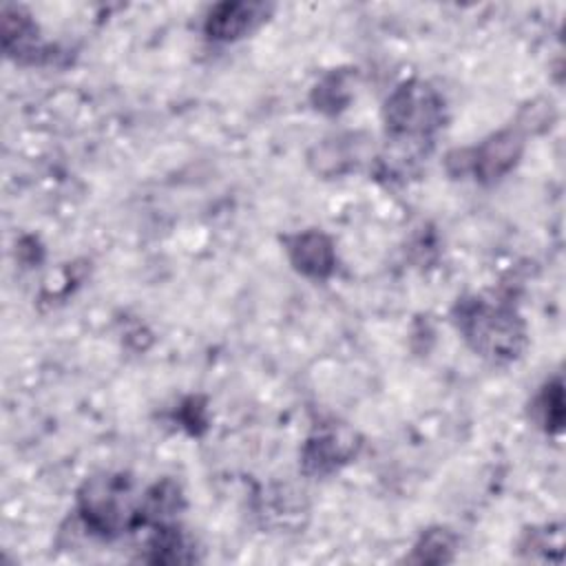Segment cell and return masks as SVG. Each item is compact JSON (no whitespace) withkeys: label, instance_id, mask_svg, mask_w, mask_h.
<instances>
[{"label":"cell","instance_id":"obj_7","mask_svg":"<svg viewBox=\"0 0 566 566\" xmlns=\"http://www.w3.org/2000/svg\"><path fill=\"white\" fill-rule=\"evenodd\" d=\"M356 453V442L349 431L327 429L312 436L303 447V469L312 475H325L338 469Z\"/></svg>","mask_w":566,"mask_h":566},{"label":"cell","instance_id":"obj_8","mask_svg":"<svg viewBox=\"0 0 566 566\" xmlns=\"http://www.w3.org/2000/svg\"><path fill=\"white\" fill-rule=\"evenodd\" d=\"M2 44L4 51L20 62H35L44 51L40 49L38 24L31 15L15 4H4L2 9Z\"/></svg>","mask_w":566,"mask_h":566},{"label":"cell","instance_id":"obj_9","mask_svg":"<svg viewBox=\"0 0 566 566\" xmlns=\"http://www.w3.org/2000/svg\"><path fill=\"white\" fill-rule=\"evenodd\" d=\"M358 137L360 135L349 133V135L325 139L312 150L310 164L321 175H343L356 168V164L365 155V142H358Z\"/></svg>","mask_w":566,"mask_h":566},{"label":"cell","instance_id":"obj_12","mask_svg":"<svg viewBox=\"0 0 566 566\" xmlns=\"http://www.w3.org/2000/svg\"><path fill=\"white\" fill-rule=\"evenodd\" d=\"M453 548L455 537L447 528H431L418 539L413 553L407 559L416 564H442L453 559Z\"/></svg>","mask_w":566,"mask_h":566},{"label":"cell","instance_id":"obj_3","mask_svg":"<svg viewBox=\"0 0 566 566\" xmlns=\"http://www.w3.org/2000/svg\"><path fill=\"white\" fill-rule=\"evenodd\" d=\"M385 126L394 144L424 148L429 137L442 126L444 102L427 82H402L385 102Z\"/></svg>","mask_w":566,"mask_h":566},{"label":"cell","instance_id":"obj_6","mask_svg":"<svg viewBox=\"0 0 566 566\" xmlns=\"http://www.w3.org/2000/svg\"><path fill=\"white\" fill-rule=\"evenodd\" d=\"M270 13L261 2H219L206 18V33L212 40L232 42L256 29Z\"/></svg>","mask_w":566,"mask_h":566},{"label":"cell","instance_id":"obj_2","mask_svg":"<svg viewBox=\"0 0 566 566\" xmlns=\"http://www.w3.org/2000/svg\"><path fill=\"white\" fill-rule=\"evenodd\" d=\"M77 513L91 533L113 539L142 524V493L126 473H99L80 486Z\"/></svg>","mask_w":566,"mask_h":566},{"label":"cell","instance_id":"obj_13","mask_svg":"<svg viewBox=\"0 0 566 566\" xmlns=\"http://www.w3.org/2000/svg\"><path fill=\"white\" fill-rule=\"evenodd\" d=\"M352 93H349V82L347 73H329L325 75L312 93V102L318 111L323 113H338L340 108L347 106Z\"/></svg>","mask_w":566,"mask_h":566},{"label":"cell","instance_id":"obj_4","mask_svg":"<svg viewBox=\"0 0 566 566\" xmlns=\"http://www.w3.org/2000/svg\"><path fill=\"white\" fill-rule=\"evenodd\" d=\"M522 150L524 133L520 130V126L497 130L480 146L469 148V172H473L478 181L493 184L517 164Z\"/></svg>","mask_w":566,"mask_h":566},{"label":"cell","instance_id":"obj_10","mask_svg":"<svg viewBox=\"0 0 566 566\" xmlns=\"http://www.w3.org/2000/svg\"><path fill=\"white\" fill-rule=\"evenodd\" d=\"M181 489L172 480L155 482L142 495V524H168L181 509Z\"/></svg>","mask_w":566,"mask_h":566},{"label":"cell","instance_id":"obj_5","mask_svg":"<svg viewBox=\"0 0 566 566\" xmlns=\"http://www.w3.org/2000/svg\"><path fill=\"white\" fill-rule=\"evenodd\" d=\"M285 250L294 270L310 279H327L334 272V243L321 230H305L285 237Z\"/></svg>","mask_w":566,"mask_h":566},{"label":"cell","instance_id":"obj_1","mask_svg":"<svg viewBox=\"0 0 566 566\" xmlns=\"http://www.w3.org/2000/svg\"><path fill=\"white\" fill-rule=\"evenodd\" d=\"M455 323L471 349L493 363L515 360L526 345L522 318L504 303L480 296L462 298L455 307Z\"/></svg>","mask_w":566,"mask_h":566},{"label":"cell","instance_id":"obj_11","mask_svg":"<svg viewBox=\"0 0 566 566\" xmlns=\"http://www.w3.org/2000/svg\"><path fill=\"white\" fill-rule=\"evenodd\" d=\"M533 413L546 433H557L562 429V424H564V391H562L559 378H555L542 387V391L533 400Z\"/></svg>","mask_w":566,"mask_h":566}]
</instances>
